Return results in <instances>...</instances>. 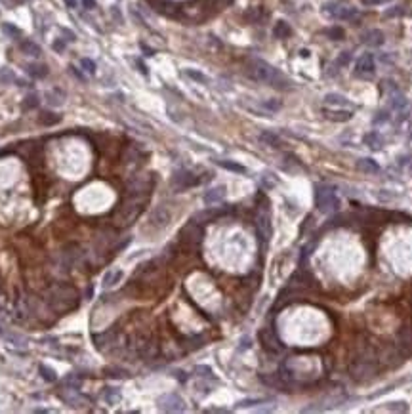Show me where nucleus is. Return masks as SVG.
Returning a JSON list of instances; mask_svg holds the SVG:
<instances>
[{
  "instance_id": "nucleus-1",
  "label": "nucleus",
  "mask_w": 412,
  "mask_h": 414,
  "mask_svg": "<svg viewBox=\"0 0 412 414\" xmlns=\"http://www.w3.org/2000/svg\"><path fill=\"white\" fill-rule=\"evenodd\" d=\"M248 74L263 84L277 88V90H288L290 88V80L286 78V74H282L279 69H275L273 65H269L263 59H252L248 63Z\"/></svg>"
},
{
  "instance_id": "nucleus-2",
  "label": "nucleus",
  "mask_w": 412,
  "mask_h": 414,
  "mask_svg": "<svg viewBox=\"0 0 412 414\" xmlns=\"http://www.w3.org/2000/svg\"><path fill=\"white\" fill-rule=\"evenodd\" d=\"M76 298H78V294H76L75 288L61 285V287L52 288V292L48 296V304L52 306L54 311L61 313V311H69V309L76 308Z\"/></svg>"
},
{
  "instance_id": "nucleus-3",
  "label": "nucleus",
  "mask_w": 412,
  "mask_h": 414,
  "mask_svg": "<svg viewBox=\"0 0 412 414\" xmlns=\"http://www.w3.org/2000/svg\"><path fill=\"white\" fill-rule=\"evenodd\" d=\"M315 202L317 208L323 214H330L338 208V195L334 191V187L330 185H319L317 193H315Z\"/></svg>"
},
{
  "instance_id": "nucleus-4",
  "label": "nucleus",
  "mask_w": 412,
  "mask_h": 414,
  "mask_svg": "<svg viewBox=\"0 0 412 414\" xmlns=\"http://www.w3.org/2000/svg\"><path fill=\"white\" fill-rule=\"evenodd\" d=\"M349 372H351V378H353V380L365 382V380H369V378L374 376L376 367H374V361H372V359H369V357H361V359H357V361L351 365Z\"/></svg>"
},
{
  "instance_id": "nucleus-5",
  "label": "nucleus",
  "mask_w": 412,
  "mask_h": 414,
  "mask_svg": "<svg viewBox=\"0 0 412 414\" xmlns=\"http://www.w3.org/2000/svg\"><path fill=\"white\" fill-rule=\"evenodd\" d=\"M140 210H141V202L138 201V199L126 201L119 208V212H117V223H119V225H130V223L138 218Z\"/></svg>"
},
{
  "instance_id": "nucleus-6",
  "label": "nucleus",
  "mask_w": 412,
  "mask_h": 414,
  "mask_svg": "<svg viewBox=\"0 0 412 414\" xmlns=\"http://www.w3.org/2000/svg\"><path fill=\"white\" fill-rule=\"evenodd\" d=\"M326 15H330L332 19H353L357 17L359 11L355 8H349V6H344V4H338V2H332V4H326L323 8Z\"/></svg>"
},
{
  "instance_id": "nucleus-7",
  "label": "nucleus",
  "mask_w": 412,
  "mask_h": 414,
  "mask_svg": "<svg viewBox=\"0 0 412 414\" xmlns=\"http://www.w3.org/2000/svg\"><path fill=\"white\" fill-rule=\"evenodd\" d=\"M159 409L164 413H184L185 401L176 393H166L163 397H159Z\"/></svg>"
},
{
  "instance_id": "nucleus-8",
  "label": "nucleus",
  "mask_w": 412,
  "mask_h": 414,
  "mask_svg": "<svg viewBox=\"0 0 412 414\" xmlns=\"http://www.w3.org/2000/svg\"><path fill=\"white\" fill-rule=\"evenodd\" d=\"M180 239H182V243L189 244V246H197L203 241V227H201V223H187L182 229V233H180Z\"/></svg>"
},
{
  "instance_id": "nucleus-9",
  "label": "nucleus",
  "mask_w": 412,
  "mask_h": 414,
  "mask_svg": "<svg viewBox=\"0 0 412 414\" xmlns=\"http://www.w3.org/2000/svg\"><path fill=\"white\" fill-rule=\"evenodd\" d=\"M199 183H201V178H197L195 174H191V172H187V170L176 172L172 178V185L178 189V191H184V189H189V187H195V185H199Z\"/></svg>"
},
{
  "instance_id": "nucleus-10",
  "label": "nucleus",
  "mask_w": 412,
  "mask_h": 414,
  "mask_svg": "<svg viewBox=\"0 0 412 414\" xmlns=\"http://www.w3.org/2000/svg\"><path fill=\"white\" fill-rule=\"evenodd\" d=\"M353 71H355L357 76H370V74H374V71H376V59H374V55L372 53H363L357 59Z\"/></svg>"
},
{
  "instance_id": "nucleus-11",
  "label": "nucleus",
  "mask_w": 412,
  "mask_h": 414,
  "mask_svg": "<svg viewBox=\"0 0 412 414\" xmlns=\"http://www.w3.org/2000/svg\"><path fill=\"white\" fill-rule=\"evenodd\" d=\"M256 229L263 241H269L271 237V218H269V212L265 208H260V212L256 216Z\"/></svg>"
},
{
  "instance_id": "nucleus-12",
  "label": "nucleus",
  "mask_w": 412,
  "mask_h": 414,
  "mask_svg": "<svg viewBox=\"0 0 412 414\" xmlns=\"http://www.w3.org/2000/svg\"><path fill=\"white\" fill-rule=\"evenodd\" d=\"M61 399H63V403L65 405L75 407V409H82V407H86L88 405L86 397L80 395L76 388H67V390H63V392H61Z\"/></svg>"
},
{
  "instance_id": "nucleus-13",
  "label": "nucleus",
  "mask_w": 412,
  "mask_h": 414,
  "mask_svg": "<svg viewBox=\"0 0 412 414\" xmlns=\"http://www.w3.org/2000/svg\"><path fill=\"white\" fill-rule=\"evenodd\" d=\"M170 218H172V214H170V210H168L166 206H157V208L151 212L149 223H151L153 227H157V229H163V227L168 225Z\"/></svg>"
},
{
  "instance_id": "nucleus-14",
  "label": "nucleus",
  "mask_w": 412,
  "mask_h": 414,
  "mask_svg": "<svg viewBox=\"0 0 412 414\" xmlns=\"http://www.w3.org/2000/svg\"><path fill=\"white\" fill-rule=\"evenodd\" d=\"M260 342L263 344V348H265V350L275 351V353L282 350L281 340L277 338V334H275L271 329H263V330H261V332H260Z\"/></svg>"
},
{
  "instance_id": "nucleus-15",
  "label": "nucleus",
  "mask_w": 412,
  "mask_h": 414,
  "mask_svg": "<svg viewBox=\"0 0 412 414\" xmlns=\"http://www.w3.org/2000/svg\"><path fill=\"white\" fill-rule=\"evenodd\" d=\"M225 185H217V187H212L205 193V202L208 206H214V204H219V202L225 199Z\"/></svg>"
},
{
  "instance_id": "nucleus-16",
  "label": "nucleus",
  "mask_w": 412,
  "mask_h": 414,
  "mask_svg": "<svg viewBox=\"0 0 412 414\" xmlns=\"http://www.w3.org/2000/svg\"><path fill=\"white\" fill-rule=\"evenodd\" d=\"M323 115L328 120H334V122H346L353 117V111L351 109H325Z\"/></svg>"
},
{
  "instance_id": "nucleus-17",
  "label": "nucleus",
  "mask_w": 412,
  "mask_h": 414,
  "mask_svg": "<svg viewBox=\"0 0 412 414\" xmlns=\"http://www.w3.org/2000/svg\"><path fill=\"white\" fill-rule=\"evenodd\" d=\"M25 71H27V74H29L31 78H36V80L46 78L48 73H50V71H48V65L46 63H27Z\"/></svg>"
},
{
  "instance_id": "nucleus-18",
  "label": "nucleus",
  "mask_w": 412,
  "mask_h": 414,
  "mask_svg": "<svg viewBox=\"0 0 412 414\" xmlns=\"http://www.w3.org/2000/svg\"><path fill=\"white\" fill-rule=\"evenodd\" d=\"M44 97H46V103H48L50 107H61L63 103H65V94H63V90H57V88L46 92Z\"/></svg>"
},
{
  "instance_id": "nucleus-19",
  "label": "nucleus",
  "mask_w": 412,
  "mask_h": 414,
  "mask_svg": "<svg viewBox=\"0 0 412 414\" xmlns=\"http://www.w3.org/2000/svg\"><path fill=\"white\" fill-rule=\"evenodd\" d=\"M391 109L397 111V113H407V109H409V101H407L405 96H403L401 92H397V90L391 92Z\"/></svg>"
},
{
  "instance_id": "nucleus-20",
  "label": "nucleus",
  "mask_w": 412,
  "mask_h": 414,
  "mask_svg": "<svg viewBox=\"0 0 412 414\" xmlns=\"http://www.w3.org/2000/svg\"><path fill=\"white\" fill-rule=\"evenodd\" d=\"M325 105H332L336 109H342V107H353V103L347 99V97L340 96V94H326L325 96Z\"/></svg>"
},
{
  "instance_id": "nucleus-21",
  "label": "nucleus",
  "mask_w": 412,
  "mask_h": 414,
  "mask_svg": "<svg viewBox=\"0 0 412 414\" xmlns=\"http://www.w3.org/2000/svg\"><path fill=\"white\" fill-rule=\"evenodd\" d=\"M384 40H386V36H384V32L378 31V29H374V31H369L363 34V42L367 44V46H382L384 44Z\"/></svg>"
},
{
  "instance_id": "nucleus-22",
  "label": "nucleus",
  "mask_w": 412,
  "mask_h": 414,
  "mask_svg": "<svg viewBox=\"0 0 412 414\" xmlns=\"http://www.w3.org/2000/svg\"><path fill=\"white\" fill-rule=\"evenodd\" d=\"M219 210H214V208H208V210H203L193 216V222L197 223H208V222H214L217 216H219Z\"/></svg>"
},
{
  "instance_id": "nucleus-23",
  "label": "nucleus",
  "mask_w": 412,
  "mask_h": 414,
  "mask_svg": "<svg viewBox=\"0 0 412 414\" xmlns=\"http://www.w3.org/2000/svg\"><path fill=\"white\" fill-rule=\"evenodd\" d=\"M19 48H21V52L25 53V55H31V57H40V53H42L40 46L34 44L33 40H23V42L19 44Z\"/></svg>"
},
{
  "instance_id": "nucleus-24",
  "label": "nucleus",
  "mask_w": 412,
  "mask_h": 414,
  "mask_svg": "<svg viewBox=\"0 0 412 414\" xmlns=\"http://www.w3.org/2000/svg\"><path fill=\"white\" fill-rule=\"evenodd\" d=\"M120 279H122V271H120V269L107 271L105 277H103V288H113L117 283H120Z\"/></svg>"
},
{
  "instance_id": "nucleus-25",
  "label": "nucleus",
  "mask_w": 412,
  "mask_h": 414,
  "mask_svg": "<svg viewBox=\"0 0 412 414\" xmlns=\"http://www.w3.org/2000/svg\"><path fill=\"white\" fill-rule=\"evenodd\" d=\"M15 309H17V313H19V317H27L29 313H31V304H29V298L27 296H19L17 298V302H15Z\"/></svg>"
},
{
  "instance_id": "nucleus-26",
  "label": "nucleus",
  "mask_w": 412,
  "mask_h": 414,
  "mask_svg": "<svg viewBox=\"0 0 412 414\" xmlns=\"http://www.w3.org/2000/svg\"><path fill=\"white\" fill-rule=\"evenodd\" d=\"M357 168L367 172V174H376V172H380V166L372 159H361L357 162Z\"/></svg>"
},
{
  "instance_id": "nucleus-27",
  "label": "nucleus",
  "mask_w": 412,
  "mask_h": 414,
  "mask_svg": "<svg viewBox=\"0 0 412 414\" xmlns=\"http://www.w3.org/2000/svg\"><path fill=\"white\" fill-rule=\"evenodd\" d=\"M290 34H292V29L288 27V23L277 21V25H275V36L277 38H288Z\"/></svg>"
},
{
  "instance_id": "nucleus-28",
  "label": "nucleus",
  "mask_w": 412,
  "mask_h": 414,
  "mask_svg": "<svg viewBox=\"0 0 412 414\" xmlns=\"http://www.w3.org/2000/svg\"><path fill=\"white\" fill-rule=\"evenodd\" d=\"M365 143L372 149H380L384 145V139L380 138V134H376V132H370V134L365 136Z\"/></svg>"
},
{
  "instance_id": "nucleus-29",
  "label": "nucleus",
  "mask_w": 412,
  "mask_h": 414,
  "mask_svg": "<svg viewBox=\"0 0 412 414\" xmlns=\"http://www.w3.org/2000/svg\"><path fill=\"white\" fill-rule=\"evenodd\" d=\"M184 74H185V76H189L191 80L199 82V84H208V78H206V74L201 73V71H195V69H185Z\"/></svg>"
},
{
  "instance_id": "nucleus-30",
  "label": "nucleus",
  "mask_w": 412,
  "mask_h": 414,
  "mask_svg": "<svg viewBox=\"0 0 412 414\" xmlns=\"http://www.w3.org/2000/svg\"><path fill=\"white\" fill-rule=\"evenodd\" d=\"M13 82H15V74H13V71L2 67V69H0V84L8 86V84H13Z\"/></svg>"
},
{
  "instance_id": "nucleus-31",
  "label": "nucleus",
  "mask_w": 412,
  "mask_h": 414,
  "mask_svg": "<svg viewBox=\"0 0 412 414\" xmlns=\"http://www.w3.org/2000/svg\"><path fill=\"white\" fill-rule=\"evenodd\" d=\"M217 164H219V166H223L225 170H231V172H239V174H244V172H246V168H244L242 164L231 162V160H217Z\"/></svg>"
},
{
  "instance_id": "nucleus-32",
  "label": "nucleus",
  "mask_w": 412,
  "mask_h": 414,
  "mask_svg": "<svg viewBox=\"0 0 412 414\" xmlns=\"http://www.w3.org/2000/svg\"><path fill=\"white\" fill-rule=\"evenodd\" d=\"M38 120L42 122L44 126H54V124H57V122L61 120V117H59V115H55V113H42Z\"/></svg>"
},
{
  "instance_id": "nucleus-33",
  "label": "nucleus",
  "mask_w": 412,
  "mask_h": 414,
  "mask_svg": "<svg viewBox=\"0 0 412 414\" xmlns=\"http://www.w3.org/2000/svg\"><path fill=\"white\" fill-rule=\"evenodd\" d=\"M103 397H105V401H107V403L113 405L120 399V393H119V390H115V388H107L105 393H103Z\"/></svg>"
},
{
  "instance_id": "nucleus-34",
  "label": "nucleus",
  "mask_w": 412,
  "mask_h": 414,
  "mask_svg": "<svg viewBox=\"0 0 412 414\" xmlns=\"http://www.w3.org/2000/svg\"><path fill=\"white\" fill-rule=\"evenodd\" d=\"M325 34L328 36V38H332V40H342L344 38V29H340V27H330V29H326Z\"/></svg>"
},
{
  "instance_id": "nucleus-35",
  "label": "nucleus",
  "mask_w": 412,
  "mask_h": 414,
  "mask_svg": "<svg viewBox=\"0 0 412 414\" xmlns=\"http://www.w3.org/2000/svg\"><path fill=\"white\" fill-rule=\"evenodd\" d=\"M2 31L6 32L8 36H11V38H19V36H21V31H19L15 25H10V23H4V25H2Z\"/></svg>"
},
{
  "instance_id": "nucleus-36",
  "label": "nucleus",
  "mask_w": 412,
  "mask_h": 414,
  "mask_svg": "<svg viewBox=\"0 0 412 414\" xmlns=\"http://www.w3.org/2000/svg\"><path fill=\"white\" fill-rule=\"evenodd\" d=\"M80 67H82L88 74H96V63H94V59H90V57H82V59H80Z\"/></svg>"
},
{
  "instance_id": "nucleus-37",
  "label": "nucleus",
  "mask_w": 412,
  "mask_h": 414,
  "mask_svg": "<svg viewBox=\"0 0 412 414\" xmlns=\"http://www.w3.org/2000/svg\"><path fill=\"white\" fill-rule=\"evenodd\" d=\"M40 374H42V378L46 380V382H55L57 380V376H55V372L52 371V369H48V367H44V365H40Z\"/></svg>"
},
{
  "instance_id": "nucleus-38",
  "label": "nucleus",
  "mask_w": 412,
  "mask_h": 414,
  "mask_svg": "<svg viewBox=\"0 0 412 414\" xmlns=\"http://www.w3.org/2000/svg\"><path fill=\"white\" fill-rule=\"evenodd\" d=\"M36 105H38V97L34 94H29L25 97V101H23V109H34Z\"/></svg>"
},
{
  "instance_id": "nucleus-39",
  "label": "nucleus",
  "mask_w": 412,
  "mask_h": 414,
  "mask_svg": "<svg viewBox=\"0 0 412 414\" xmlns=\"http://www.w3.org/2000/svg\"><path fill=\"white\" fill-rule=\"evenodd\" d=\"M261 139H263V141H267V143L273 145V147H277V145H279V138H277V136H273V134H267V132H263V134H261Z\"/></svg>"
},
{
  "instance_id": "nucleus-40",
  "label": "nucleus",
  "mask_w": 412,
  "mask_h": 414,
  "mask_svg": "<svg viewBox=\"0 0 412 414\" xmlns=\"http://www.w3.org/2000/svg\"><path fill=\"white\" fill-rule=\"evenodd\" d=\"M388 409H390V411H401V413H407V411H409L407 403H390Z\"/></svg>"
},
{
  "instance_id": "nucleus-41",
  "label": "nucleus",
  "mask_w": 412,
  "mask_h": 414,
  "mask_svg": "<svg viewBox=\"0 0 412 414\" xmlns=\"http://www.w3.org/2000/svg\"><path fill=\"white\" fill-rule=\"evenodd\" d=\"M54 50L55 52H63V50H65V42H63V38H57V40H55Z\"/></svg>"
},
{
  "instance_id": "nucleus-42",
  "label": "nucleus",
  "mask_w": 412,
  "mask_h": 414,
  "mask_svg": "<svg viewBox=\"0 0 412 414\" xmlns=\"http://www.w3.org/2000/svg\"><path fill=\"white\" fill-rule=\"evenodd\" d=\"M403 13V8H393V10H388L386 11V17H393V15H401Z\"/></svg>"
},
{
  "instance_id": "nucleus-43",
  "label": "nucleus",
  "mask_w": 412,
  "mask_h": 414,
  "mask_svg": "<svg viewBox=\"0 0 412 414\" xmlns=\"http://www.w3.org/2000/svg\"><path fill=\"white\" fill-rule=\"evenodd\" d=\"M347 61H349V53H347V52H344V53H342V55H340V59H338L336 63H338V65H346Z\"/></svg>"
},
{
  "instance_id": "nucleus-44",
  "label": "nucleus",
  "mask_w": 412,
  "mask_h": 414,
  "mask_svg": "<svg viewBox=\"0 0 412 414\" xmlns=\"http://www.w3.org/2000/svg\"><path fill=\"white\" fill-rule=\"evenodd\" d=\"M82 4H84V8H88V10H94L96 8V0H82Z\"/></svg>"
},
{
  "instance_id": "nucleus-45",
  "label": "nucleus",
  "mask_w": 412,
  "mask_h": 414,
  "mask_svg": "<svg viewBox=\"0 0 412 414\" xmlns=\"http://www.w3.org/2000/svg\"><path fill=\"white\" fill-rule=\"evenodd\" d=\"M71 73H75V74H76V78H78V80H82V82H84V80H86V78H84V74L80 73V71H78V69H75V67H71Z\"/></svg>"
},
{
  "instance_id": "nucleus-46",
  "label": "nucleus",
  "mask_w": 412,
  "mask_h": 414,
  "mask_svg": "<svg viewBox=\"0 0 412 414\" xmlns=\"http://www.w3.org/2000/svg\"><path fill=\"white\" fill-rule=\"evenodd\" d=\"M365 4H370V6H376V4H384V2H390V0H363Z\"/></svg>"
},
{
  "instance_id": "nucleus-47",
  "label": "nucleus",
  "mask_w": 412,
  "mask_h": 414,
  "mask_svg": "<svg viewBox=\"0 0 412 414\" xmlns=\"http://www.w3.org/2000/svg\"><path fill=\"white\" fill-rule=\"evenodd\" d=\"M61 32H63V34L67 36V40H75V34L69 31V29H61Z\"/></svg>"
},
{
  "instance_id": "nucleus-48",
  "label": "nucleus",
  "mask_w": 412,
  "mask_h": 414,
  "mask_svg": "<svg viewBox=\"0 0 412 414\" xmlns=\"http://www.w3.org/2000/svg\"><path fill=\"white\" fill-rule=\"evenodd\" d=\"M67 8H76V0H65Z\"/></svg>"
},
{
  "instance_id": "nucleus-49",
  "label": "nucleus",
  "mask_w": 412,
  "mask_h": 414,
  "mask_svg": "<svg viewBox=\"0 0 412 414\" xmlns=\"http://www.w3.org/2000/svg\"><path fill=\"white\" fill-rule=\"evenodd\" d=\"M216 2H225V4H227V2H231V0H216Z\"/></svg>"
},
{
  "instance_id": "nucleus-50",
  "label": "nucleus",
  "mask_w": 412,
  "mask_h": 414,
  "mask_svg": "<svg viewBox=\"0 0 412 414\" xmlns=\"http://www.w3.org/2000/svg\"><path fill=\"white\" fill-rule=\"evenodd\" d=\"M0 334H2V329H0Z\"/></svg>"
}]
</instances>
